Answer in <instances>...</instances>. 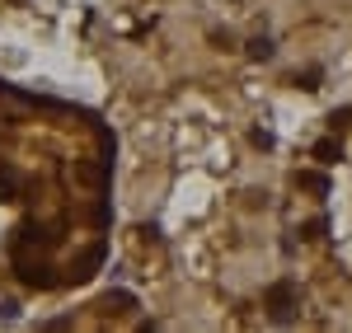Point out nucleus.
<instances>
[{
    "label": "nucleus",
    "mask_w": 352,
    "mask_h": 333,
    "mask_svg": "<svg viewBox=\"0 0 352 333\" xmlns=\"http://www.w3.org/2000/svg\"><path fill=\"white\" fill-rule=\"evenodd\" d=\"M104 310L127 314V310H136V296H132V291H109V296H104Z\"/></svg>",
    "instance_id": "7ed1b4c3"
},
{
    "label": "nucleus",
    "mask_w": 352,
    "mask_h": 333,
    "mask_svg": "<svg viewBox=\"0 0 352 333\" xmlns=\"http://www.w3.org/2000/svg\"><path fill=\"white\" fill-rule=\"evenodd\" d=\"M315 160H320V165H338V160H343V146H338L333 137L315 141Z\"/></svg>",
    "instance_id": "f03ea898"
},
{
    "label": "nucleus",
    "mask_w": 352,
    "mask_h": 333,
    "mask_svg": "<svg viewBox=\"0 0 352 333\" xmlns=\"http://www.w3.org/2000/svg\"><path fill=\"white\" fill-rule=\"evenodd\" d=\"M320 80H324V71H320V66H310V71H305V76H300V89H320Z\"/></svg>",
    "instance_id": "0eeeda50"
},
{
    "label": "nucleus",
    "mask_w": 352,
    "mask_h": 333,
    "mask_svg": "<svg viewBox=\"0 0 352 333\" xmlns=\"http://www.w3.org/2000/svg\"><path fill=\"white\" fill-rule=\"evenodd\" d=\"M300 188H310V193H329V179L324 174H315V169H305V174H296Z\"/></svg>",
    "instance_id": "20e7f679"
},
{
    "label": "nucleus",
    "mask_w": 352,
    "mask_h": 333,
    "mask_svg": "<svg viewBox=\"0 0 352 333\" xmlns=\"http://www.w3.org/2000/svg\"><path fill=\"white\" fill-rule=\"evenodd\" d=\"M296 282H272L268 291H263V310H268V319L272 324H292V319H296Z\"/></svg>",
    "instance_id": "f257e3e1"
},
{
    "label": "nucleus",
    "mask_w": 352,
    "mask_h": 333,
    "mask_svg": "<svg viewBox=\"0 0 352 333\" xmlns=\"http://www.w3.org/2000/svg\"><path fill=\"white\" fill-rule=\"evenodd\" d=\"M329 122H333V127H348V122H352V108H333V113H329Z\"/></svg>",
    "instance_id": "1a4fd4ad"
},
{
    "label": "nucleus",
    "mask_w": 352,
    "mask_h": 333,
    "mask_svg": "<svg viewBox=\"0 0 352 333\" xmlns=\"http://www.w3.org/2000/svg\"><path fill=\"white\" fill-rule=\"evenodd\" d=\"M249 141H254L258 150H272V132H263V127H258V132H249Z\"/></svg>",
    "instance_id": "6e6552de"
},
{
    "label": "nucleus",
    "mask_w": 352,
    "mask_h": 333,
    "mask_svg": "<svg viewBox=\"0 0 352 333\" xmlns=\"http://www.w3.org/2000/svg\"><path fill=\"white\" fill-rule=\"evenodd\" d=\"M272 52H277V47H272V38H268V33H263V38H254V43H249V56H254V61H268Z\"/></svg>",
    "instance_id": "39448f33"
},
{
    "label": "nucleus",
    "mask_w": 352,
    "mask_h": 333,
    "mask_svg": "<svg viewBox=\"0 0 352 333\" xmlns=\"http://www.w3.org/2000/svg\"><path fill=\"white\" fill-rule=\"evenodd\" d=\"M324 230H329V221H324V216H315V221H305V225H300V240H320Z\"/></svg>",
    "instance_id": "423d86ee"
}]
</instances>
